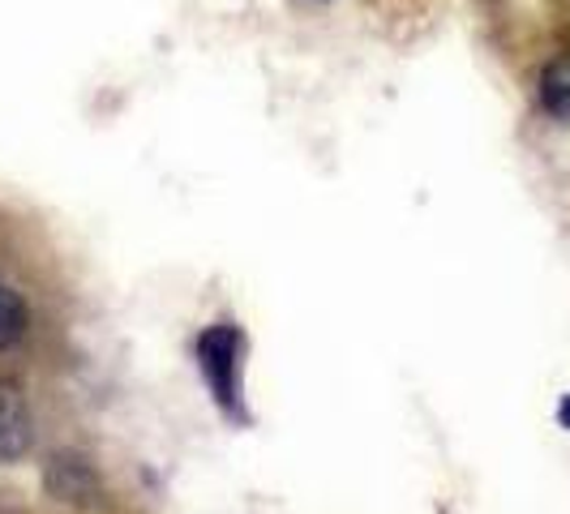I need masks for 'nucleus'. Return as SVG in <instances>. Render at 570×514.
Listing matches in <instances>:
<instances>
[{
    "instance_id": "obj_2",
    "label": "nucleus",
    "mask_w": 570,
    "mask_h": 514,
    "mask_svg": "<svg viewBox=\"0 0 570 514\" xmlns=\"http://www.w3.org/2000/svg\"><path fill=\"white\" fill-rule=\"evenodd\" d=\"M35 442V416L13 382H0V463L22 458Z\"/></svg>"
},
{
    "instance_id": "obj_3",
    "label": "nucleus",
    "mask_w": 570,
    "mask_h": 514,
    "mask_svg": "<svg viewBox=\"0 0 570 514\" xmlns=\"http://www.w3.org/2000/svg\"><path fill=\"white\" fill-rule=\"evenodd\" d=\"M541 108L558 120H570V52L553 57L541 73Z\"/></svg>"
},
{
    "instance_id": "obj_1",
    "label": "nucleus",
    "mask_w": 570,
    "mask_h": 514,
    "mask_svg": "<svg viewBox=\"0 0 570 514\" xmlns=\"http://www.w3.org/2000/svg\"><path fill=\"white\" fill-rule=\"evenodd\" d=\"M240 352H245V339L232 322H215L210 330H202L198 369L228 416H245L240 412Z\"/></svg>"
},
{
    "instance_id": "obj_4",
    "label": "nucleus",
    "mask_w": 570,
    "mask_h": 514,
    "mask_svg": "<svg viewBox=\"0 0 570 514\" xmlns=\"http://www.w3.org/2000/svg\"><path fill=\"white\" fill-rule=\"evenodd\" d=\"M27 326H30L27 300L0 279V352L22 339V335H27Z\"/></svg>"
},
{
    "instance_id": "obj_5",
    "label": "nucleus",
    "mask_w": 570,
    "mask_h": 514,
    "mask_svg": "<svg viewBox=\"0 0 570 514\" xmlns=\"http://www.w3.org/2000/svg\"><path fill=\"white\" fill-rule=\"evenodd\" d=\"M558 425L570 428V395H562V403H558Z\"/></svg>"
}]
</instances>
